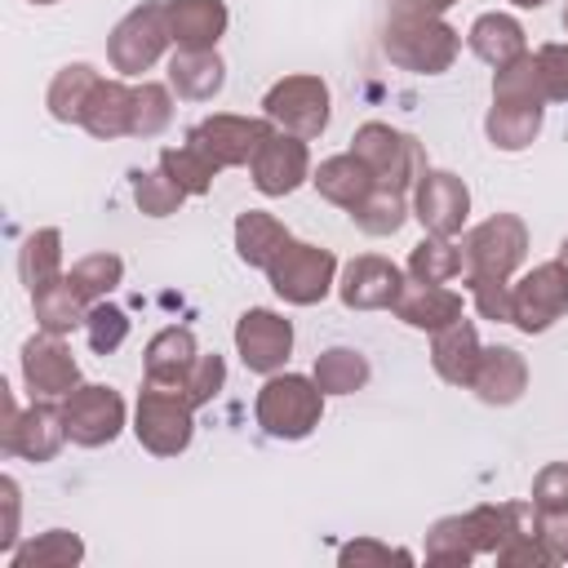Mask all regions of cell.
<instances>
[{
  "instance_id": "18",
  "label": "cell",
  "mask_w": 568,
  "mask_h": 568,
  "mask_svg": "<svg viewBox=\"0 0 568 568\" xmlns=\"http://www.w3.org/2000/svg\"><path fill=\"white\" fill-rule=\"evenodd\" d=\"M395 320H404L417 333H435L453 320H462V293H453L448 284H426V280H404L399 297H395Z\"/></svg>"
},
{
  "instance_id": "28",
  "label": "cell",
  "mask_w": 568,
  "mask_h": 568,
  "mask_svg": "<svg viewBox=\"0 0 568 568\" xmlns=\"http://www.w3.org/2000/svg\"><path fill=\"white\" fill-rule=\"evenodd\" d=\"M129 124H133V84L124 80H102L84 106V120L80 129L111 142V138H129Z\"/></svg>"
},
{
  "instance_id": "16",
  "label": "cell",
  "mask_w": 568,
  "mask_h": 568,
  "mask_svg": "<svg viewBox=\"0 0 568 568\" xmlns=\"http://www.w3.org/2000/svg\"><path fill=\"white\" fill-rule=\"evenodd\" d=\"M404 288V271L382 253H359L337 275V297L346 311H390Z\"/></svg>"
},
{
  "instance_id": "10",
  "label": "cell",
  "mask_w": 568,
  "mask_h": 568,
  "mask_svg": "<svg viewBox=\"0 0 568 568\" xmlns=\"http://www.w3.org/2000/svg\"><path fill=\"white\" fill-rule=\"evenodd\" d=\"M510 297H515V311H510V324L519 333H546L564 320L568 311V266L559 257L550 262H537L532 271H524L515 284H510Z\"/></svg>"
},
{
  "instance_id": "39",
  "label": "cell",
  "mask_w": 568,
  "mask_h": 568,
  "mask_svg": "<svg viewBox=\"0 0 568 568\" xmlns=\"http://www.w3.org/2000/svg\"><path fill=\"white\" fill-rule=\"evenodd\" d=\"M173 124V89L160 80L133 84V124L129 138H160Z\"/></svg>"
},
{
  "instance_id": "3",
  "label": "cell",
  "mask_w": 568,
  "mask_h": 568,
  "mask_svg": "<svg viewBox=\"0 0 568 568\" xmlns=\"http://www.w3.org/2000/svg\"><path fill=\"white\" fill-rule=\"evenodd\" d=\"M133 435L146 453L178 457L195 439V404L178 386L142 377V390H138V404H133Z\"/></svg>"
},
{
  "instance_id": "42",
  "label": "cell",
  "mask_w": 568,
  "mask_h": 568,
  "mask_svg": "<svg viewBox=\"0 0 568 568\" xmlns=\"http://www.w3.org/2000/svg\"><path fill=\"white\" fill-rule=\"evenodd\" d=\"M84 337H89V351L93 355H115L129 337V315L115 306V302H93L89 315H84Z\"/></svg>"
},
{
  "instance_id": "9",
  "label": "cell",
  "mask_w": 568,
  "mask_h": 568,
  "mask_svg": "<svg viewBox=\"0 0 568 568\" xmlns=\"http://www.w3.org/2000/svg\"><path fill=\"white\" fill-rule=\"evenodd\" d=\"M62 404V422H67V439L75 448H102L111 444L120 430H124V395L115 386H102V382H80Z\"/></svg>"
},
{
  "instance_id": "14",
  "label": "cell",
  "mask_w": 568,
  "mask_h": 568,
  "mask_svg": "<svg viewBox=\"0 0 568 568\" xmlns=\"http://www.w3.org/2000/svg\"><path fill=\"white\" fill-rule=\"evenodd\" d=\"M248 178L262 195H288L297 191L302 182H311V151H306V138L297 133H284V129H271L262 138V146L253 151L248 160Z\"/></svg>"
},
{
  "instance_id": "30",
  "label": "cell",
  "mask_w": 568,
  "mask_h": 568,
  "mask_svg": "<svg viewBox=\"0 0 568 568\" xmlns=\"http://www.w3.org/2000/svg\"><path fill=\"white\" fill-rule=\"evenodd\" d=\"M546 106H528V102H493L484 115V133L497 151H524L532 146V138L541 133Z\"/></svg>"
},
{
  "instance_id": "5",
  "label": "cell",
  "mask_w": 568,
  "mask_h": 568,
  "mask_svg": "<svg viewBox=\"0 0 568 568\" xmlns=\"http://www.w3.org/2000/svg\"><path fill=\"white\" fill-rule=\"evenodd\" d=\"M528 257V226L519 213H493L462 235V280L488 275L510 280Z\"/></svg>"
},
{
  "instance_id": "46",
  "label": "cell",
  "mask_w": 568,
  "mask_h": 568,
  "mask_svg": "<svg viewBox=\"0 0 568 568\" xmlns=\"http://www.w3.org/2000/svg\"><path fill=\"white\" fill-rule=\"evenodd\" d=\"M337 559H342V568H359V564H413V555L408 550H399V546H386V541H373V537H359V541H346L342 550H337Z\"/></svg>"
},
{
  "instance_id": "44",
  "label": "cell",
  "mask_w": 568,
  "mask_h": 568,
  "mask_svg": "<svg viewBox=\"0 0 568 568\" xmlns=\"http://www.w3.org/2000/svg\"><path fill=\"white\" fill-rule=\"evenodd\" d=\"M466 288H470V302L484 320L493 324H510V311H515V297H510V280H488V275H466Z\"/></svg>"
},
{
  "instance_id": "40",
  "label": "cell",
  "mask_w": 568,
  "mask_h": 568,
  "mask_svg": "<svg viewBox=\"0 0 568 568\" xmlns=\"http://www.w3.org/2000/svg\"><path fill=\"white\" fill-rule=\"evenodd\" d=\"M67 280H71V284L80 288V297L93 306V302L111 297V288L124 280V262H120V253H84V257L71 262Z\"/></svg>"
},
{
  "instance_id": "37",
  "label": "cell",
  "mask_w": 568,
  "mask_h": 568,
  "mask_svg": "<svg viewBox=\"0 0 568 568\" xmlns=\"http://www.w3.org/2000/svg\"><path fill=\"white\" fill-rule=\"evenodd\" d=\"M160 169L186 191V195H209L213 182H217V164L195 146V142H178V146H164L160 151Z\"/></svg>"
},
{
  "instance_id": "36",
  "label": "cell",
  "mask_w": 568,
  "mask_h": 568,
  "mask_svg": "<svg viewBox=\"0 0 568 568\" xmlns=\"http://www.w3.org/2000/svg\"><path fill=\"white\" fill-rule=\"evenodd\" d=\"M80 559H84V541L67 528H49L27 546H18L9 555V568H75Z\"/></svg>"
},
{
  "instance_id": "1",
  "label": "cell",
  "mask_w": 568,
  "mask_h": 568,
  "mask_svg": "<svg viewBox=\"0 0 568 568\" xmlns=\"http://www.w3.org/2000/svg\"><path fill=\"white\" fill-rule=\"evenodd\" d=\"M382 53L413 75H444L462 53V31L448 27L439 13H408L390 9L382 27Z\"/></svg>"
},
{
  "instance_id": "2",
  "label": "cell",
  "mask_w": 568,
  "mask_h": 568,
  "mask_svg": "<svg viewBox=\"0 0 568 568\" xmlns=\"http://www.w3.org/2000/svg\"><path fill=\"white\" fill-rule=\"evenodd\" d=\"M324 390L306 373H271L253 399V417L271 439H306L324 417Z\"/></svg>"
},
{
  "instance_id": "13",
  "label": "cell",
  "mask_w": 568,
  "mask_h": 568,
  "mask_svg": "<svg viewBox=\"0 0 568 568\" xmlns=\"http://www.w3.org/2000/svg\"><path fill=\"white\" fill-rule=\"evenodd\" d=\"M235 355L244 359L248 373H280L293 355V324L271 311V306H248L240 320H235Z\"/></svg>"
},
{
  "instance_id": "8",
  "label": "cell",
  "mask_w": 568,
  "mask_h": 568,
  "mask_svg": "<svg viewBox=\"0 0 568 568\" xmlns=\"http://www.w3.org/2000/svg\"><path fill=\"white\" fill-rule=\"evenodd\" d=\"M169 18H164V0H142L133 4L106 36V58L120 75H142L151 71L164 49H169Z\"/></svg>"
},
{
  "instance_id": "17",
  "label": "cell",
  "mask_w": 568,
  "mask_h": 568,
  "mask_svg": "<svg viewBox=\"0 0 568 568\" xmlns=\"http://www.w3.org/2000/svg\"><path fill=\"white\" fill-rule=\"evenodd\" d=\"M67 444V422L58 399H31L22 417L0 430V453L4 457H27V462H53Z\"/></svg>"
},
{
  "instance_id": "6",
  "label": "cell",
  "mask_w": 568,
  "mask_h": 568,
  "mask_svg": "<svg viewBox=\"0 0 568 568\" xmlns=\"http://www.w3.org/2000/svg\"><path fill=\"white\" fill-rule=\"evenodd\" d=\"M266 284L288 306H315L337 288V253L306 240H288L266 266Z\"/></svg>"
},
{
  "instance_id": "21",
  "label": "cell",
  "mask_w": 568,
  "mask_h": 568,
  "mask_svg": "<svg viewBox=\"0 0 568 568\" xmlns=\"http://www.w3.org/2000/svg\"><path fill=\"white\" fill-rule=\"evenodd\" d=\"M479 355H484V342H479V333L466 315L430 333V364L448 386H470V377L479 368Z\"/></svg>"
},
{
  "instance_id": "48",
  "label": "cell",
  "mask_w": 568,
  "mask_h": 568,
  "mask_svg": "<svg viewBox=\"0 0 568 568\" xmlns=\"http://www.w3.org/2000/svg\"><path fill=\"white\" fill-rule=\"evenodd\" d=\"M0 501H4V528H0V555L9 559L18 550V515H22V488L13 475L0 479Z\"/></svg>"
},
{
  "instance_id": "19",
  "label": "cell",
  "mask_w": 568,
  "mask_h": 568,
  "mask_svg": "<svg viewBox=\"0 0 568 568\" xmlns=\"http://www.w3.org/2000/svg\"><path fill=\"white\" fill-rule=\"evenodd\" d=\"M466 390H475L493 408H506L528 390V359L515 346H484L479 368H475Z\"/></svg>"
},
{
  "instance_id": "54",
  "label": "cell",
  "mask_w": 568,
  "mask_h": 568,
  "mask_svg": "<svg viewBox=\"0 0 568 568\" xmlns=\"http://www.w3.org/2000/svg\"><path fill=\"white\" fill-rule=\"evenodd\" d=\"M559 22H564V31H568V4H564V18H559Z\"/></svg>"
},
{
  "instance_id": "12",
  "label": "cell",
  "mask_w": 568,
  "mask_h": 568,
  "mask_svg": "<svg viewBox=\"0 0 568 568\" xmlns=\"http://www.w3.org/2000/svg\"><path fill=\"white\" fill-rule=\"evenodd\" d=\"M408 200H413V217L422 222L426 235L453 240V235H462V226L470 217V186L448 169H426Z\"/></svg>"
},
{
  "instance_id": "41",
  "label": "cell",
  "mask_w": 568,
  "mask_h": 568,
  "mask_svg": "<svg viewBox=\"0 0 568 568\" xmlns=\"http://www.w3.org/2000/svg\"><path fill=\"white\" fill-rule=\"evenodd\" d=\"M186 191L155 164V169H138L133 173V204L146 213V217H173L182 209Z\"/></svg>"
},
{
  "instance_id": "45",
  "label": "cell",
  "mask_w": 568,
  "mask_h": 568,
  "mask_svg": "<svg viewBox=\"0 0 568 568\" xmlns=\"http://www.w3.org/2000/svg\"><path fill=\"white\" fill-rule=\"evenodd\" d=\"M528 501L537 510H568V462H550L532 475V493Z\"/></svg>"
},
{
  "instance_id": "47",
  "label": "cell",
  "mask_w": 568,
  "mask_h": 568,
  "mask_svg": "<svg viewBox=\"0 0 568 568\" xmlns=\"http://www.w3.org/2000/svg\"><path fill=\"white\" fill-rule=\"evenodd\" d=\"M493 559L506 564V568H546V564H555L537 532H519V537H510Z\"/></svg>"
},
{
  "instance_id": "38",
  "label": "cell",
  "mask_w": 568,
  "mask_h": 568,
  "mask_svg": "<svg viewBox=\"0 0 568 568\" xmlns=\"http://www.w3.org/2000/svg\"><path fill=\"white\" fill-rule=\"evenodd\" d=\"M408 275L426 280V284H448L462 275V244L444 240V235H426L413 244L408 253Z\"/></svg>"
},
{
  "instance_id": "50",
  "label": "cell",
  "mask_w": 568,
  "mask_h": 568,
  "mask_svg": "<svg viewBox=\"0 0 568 568\" xmlns=\"http://www.w3.org/2000/svg\"><path fill=\"white\" fill-rule=\"evenodd\" d=\"M537 58L550 84V102H568V44H541Z\"/></svg>"
},
{
  "instance_id": "23",
  "label": "cell",
  "mask_w": 568,
  "mask_h": 568,
  "mask_svg": "<svg viewBox=\"0 0 568 568\" xmlns=\"http://www.w3.org/2000/svg\"><path fill=\"white\" fill-rule=\"evenodd\" d=\"M311 186L320 191V200H328V204H337V209L351 213L377 186V178L368 173V164L355 151H342V155L320 160V169H311Z\"/></svg>"
},
{
  "instance_id": "34",
  "label": "cell",
  "mask_w": 568,
  "mask_h": 568,
  "mask_svg": "<svg viewBox=\"0 0 568 568\" xmlns=\"http://www.w3.org/2000/svg\"><path fill=\"white\" fill-rule=\"evenodd\" d=\"M368 373L373 368H368L364 351H355V346H328L315 355V368H311V377L324 395H355L368 386Z\"/></svg>"
},
{
  "instance_id": "27",
  "label": "cell",
  "mask_w": 568,
  "mask_h": 568,
  "mask_svg": "<svg viewBox=\"0 0 568 568\" xmlns=\"http://www.w3.org/2000/svg\"><path fill=\"white\" fill-rule=\"evenodd\" d=\"M98 84H102V75H98V67H89V62H67V67H58L53 80H49V93H44L49 115H53L58 124H80V120H84V106H89V98H93Z\"/></svg>"
},
{
  "instance_id": "24",
  "label": "cell",
  "mask_w": 568,
  "mask_h": 568,
  "mask_svg": "<svg viewBox=\"0 0 568 568\" xmlns=\"http://www.w3.org/2000/svg\"><path fill=\"white\" fill-rule=\"evenodd\" d=\"M466 44L479 62H488L493 71L515 62L519 53H528V36H524V22L510 18V13H479L466 31Z\"/></svg>"
},
{
  "instance_id": "11",
  "label": "cell",
  "mask_w": 568,
  "mask_h": 568,
  "mask_svg": "<svg viewBox=\"0 0 568 568\" xmlns=\"http://www.w3.org/2000/svg\"><path fill=\"white\" fill-rule=\"evenodd\" d=\"M275 124L266 115H235V111H217L209 120H200L186 142H195L217 169H248L253 151L262 146V138L271 133Z\"/></svg>"
},
{
  "instance_id": "7",
  "label": "cell",
  "mask_w": 568,
  "mask_h": 568,
  "mask_svg": "<svg viewBox=\"0 0 568 568\" xmlns=\"http://www.w3.org/2000/svg\"><path fill=\"white\" fill-rule=\"evenodd\" d=\"M262 115L284 129V133H297V138H320L328 129V115H333V98H328V84L311 71H293L284 80H275L266 93H262Z\"/></svg>"
},
{
  "instance_id": "25",
  "label": "cell",
  "mask_w": 568,
  "mask_h": 568,
  "mask_svg": "<svg viewBox=\"0 0 568 568\" xmlns=\"http://www.w3.org/2000/svg\"><path fill=\"white\" fill-rule=\"evenodd\" d=\"M200 355L195 346V333L182 328V324H169L160 328L151 342H146V355H142V377L146 382H164V386H178L182 390V373L191 368V359Z\"/></svg>"
},
{
  "instance_id": "31",
  "label": "cell",
  "mask_w": 568,
  "mask_h": 568,
  "mask_svg": "<svg viewBox=\"0 0 568 568\" xmlns=\"http://www.w3.org/2000/svg\"><path fill=\"white\" fill-rule=\"evenodd\" d=\"M479 532H475V519L470 510L466 515H444L430 524L426 532V564H444V568H462L470 559H479Z\"/></svg>"
},
{
  "instance_id": "35",
  "label": "cell",
  "mask_w": 568,
  "mask_h": 568,
  "mask_svg": "<svg viewBox=\"0 0 568 568\" xmlns=\"http://www.w3.org/2000/svg\"><path fill=\"white\" fill-rule=\"evenodd\" d=\"M413 217V200L404 191H390V186H373L355 209H351V222L364 231V235H395L404 222Z\"/></svg>"
},
{
  "instance_id": "53",
  "label": "cell",
  "mask_w": 568,
  "mask_h": 568,
  "mask_svg": "<svg viewBox=\"0 0 568 568\" xmlns=\"http://www.w3.org/2000/svg\"><path fill=\"white\" fill-rule=\"evenodd\" d=\"M559 262L568 266V235H564V244H559Z\"/></svg>"
},
{
  "instance_id": "4",
  "label": "cell",
  "mask_w": 568,
  "mask_h": 568,
  "mask_svg": "<svg viewBox=\"0 0 568 568\" xmlns=\"http://www.w3.org/2000/svg\"><path fill=\"white\" fill-rule=\"evenodd\" d=\"M351 151L368 164L377 186H390V191H404V195H413L417 178L430 169L422 142L413 133H404V129L382 124V120H364L355 129V138H351Z\"/></svg>"
},
{
  "instance_id": "29",
  "label": "cell",
  "mask_w": 568,
  "mask_h": 568,
  "mask_svg": "<svg viewBox=\"0 0 568 568\" xmlns=\"http://www.w3.org/2000/svg\"><path fill=\"white\" fill-rule=\"evenodd\" d=\"M31 315H36V324H40L44 333L67 337L71 328H84L89 302H84V297H80V288L62 275V280H53V284H44V288H36V293H31Z\"/></svg>"
},
{
  "instance_id": "51",
  "label": "cell",
  "mask_w": 568,
  "mask_h": 568,
  "mask_svg": "<svg viewBox=\"0 0 568 568\" xmlns=\"http://www.w3.org/2000/svg\"><path fill=\"white\" fill-rule=\"evenodd\" d=\"M453 4H457V0H395L390 9H408V13H439V18H444Z\"/></svg>"
},
{
  "instance_id": "49",
  "label": "cell",
  "mask_w": 568,
  "mask_h": 568,
  "mask_svg": "<svg viewBox=\"0 0 568 568\" xmlns=\"http://www.w3.org/2000/svg\"><path fill=\"white\" fill-rule=\"evenodd\" d=\"M537 537L555 564H568V510H537Z\"/></svg>"
},
{
  "instance_id": "22",
  "label": "cell",
  "mask_w": 568,
  "mask_h": 568,
  "mask_svg": "<svg viewBox=\"0 0 568 568\" xmlns=\"http://www.w3.org/2000/svg\"><path fill=\"white\" fill-rule=\"evenodd\" d=\"M226 84V62L217 49H178L169 58V89L182 102H213Z\"/></svg>"
},
{
  "instance_id": "32",
  "label": "cell",
  "mask_w": 568,
  "mask_h": 568,
  "mask_svg": "<svg viewBox=\"0 0 568 568\" xmlns=\"http://www.w3.org/2000/svg\"><path fill=\"white\" fill-rule=\"evenodd\" d=\"M62 275H67L62 271V231L58 226L31 231L22 240V248H18V280L27 284V293H36V288H44V284H53Z\"/></svg>"
},
{
  "instance_id": "33",
  "label": "cell",
  "mask_w": 568,
  "mask_h": 568,
  "mask_svg": "<svg viewBox=\"0 0 568 568\" xmlns=\"http://www.w3.org/2000/svg\"><path fill=\"white\" fill-rule=\"evenodd\" d=\"M493 102H528V106H546L550 102V84L541 71L537 53H519L515 62L493 71Z\"/></svg>"
},
{
  "instance_id": "52",
  "label": "cell",
  "mask_w": 568,
  "mask_h": 568,
  "mask_svg": "<svg viewBox=\"0 0 568 568\" xmlns=\"http://www.w3.org/2000/svg\"><path fill=\"white\" fill-rule=\"evenodd\" d=\"M510 4H515V9H541L546 0H510Z\"/></svg>"
},
{
  "instance_id": "20",
  "label": "cell",
  "mask_w": 568,
  "mask_h": 568,
  "mask_svg": "<svg viewBox=\"0 0 568 568\" xmlns=\"http://www.w3.org/2000/svg\"><path fill=\"white\" fill-rule=\"evenodd\" d=\"M164 18L173 49H217L231 22L222 0H164Z\"/></svg>"
},
{
  "instance_id": "15",
  "label": "cell",
  "mask_w": 568,
  "mask_h": 568,
  "mask_svg": "<svg viewBox=\"0 0 568 568\" xmlns=\"http://www.w3.org/2000/svg\"><path fill=\"white\" fill-rule=\"evenodd\" d=\"M22 382L31 399H67L80 386V364L58 333H36L22 342Z\"/></svg>"
},
{
  "instance_id": "55",
  "label": "cell",
  "mask_w": 568,
  "mask_h": 568,
  "mask_svg": "<svg viewBox=\"0 0 568 568\" xmlns=\"http://www.w3.org/2000/svg\"><path fill=\"white\" fill-rule=\"evenodd\" d=\"M27 4H58V0H27Z\"/></svg>"
},
{
  "instance_id": "43",
  "label": "cell",
  "mask_w": 568,
  "mask_h": 568,
  "mask_svg": "<svg viewBox=\"0 0 568 568\" xmlns=\"http://www.w3.org/2000/svg\"><path fill=\"white\" fill-rule=\"evenodd\" d=\"M222 386H226V364H222V355H195L191 368L182 373V395H186L195 408H204Z\"/></svg>"
},
{
  "instance_id": "26",
  "label": "cell",
  "mask_w": 568,
  "mask_h": 568,
  "mask_svg": "<svg viewBox=\"0 0 568 568\" xmlns=\"http://www.w3.org/2000/svg\"><path fill=\"white\" fill-rule=\"evenodd\" d=\"M288 240H293L288 226L275 213H266V209H244L235 217V253H240L244 266H262L266 271Z\"/></svg>"
}]
</instances>
